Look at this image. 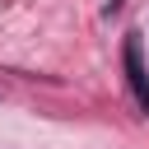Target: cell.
I'll use <instances>...</instances> for the list:
<instances>
[{
  "label": "cell",
  "mask_w": 149,
  "mask_h": 149,
  "mask_svg": "<svg viewBox=\"0 0 149 149\" xmlns=\"http://www.w3.org/2000/svg\"><path fill=\"white\" fill-rule=\"evenodd\" d=\"M126 79H130V88H135L140 107L149 112V74H144V65H140V47H135V37L126 42Z\"/></svg>",
  "instance_id": "6da1fadb"
}]
</instances>
